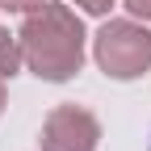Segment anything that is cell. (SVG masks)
I'll list each match as a JSON object with an SVG mask.
<instances>
[{
  "mask_svg": "<svg viewBox=\"0 0 151 151\" xmlns=\"http://www.w3.org/2000/svg\"><path fill=\"white\" fill-rule=\"evenodd\" d=\"M21 59L42 80H71L84 63V25L63 4H38L29 9L21 25Z\"/></svg>",
  "mask_w": 151,
  "mask_h": 151,
  "instance_id": "1",
  "label": "cell"
},
{
  "mask_svg": "<svg viewBox=\"0 0 151 151\" xmlns=\"http://www.w3.org/2000/svg\"><path fill=\"white\" fill-rule=\"evenodd\" d=\"M92 55H97L105 76L134 80L151 67V29H143L134 21H109V25H101Z\"/></svg>",
  "mask_w": 151,
  "mask_h": 151,
  "instance_id": "2",
  "label": "cell"
},
{
  "mask_svg": "<svg viewBox=\"0 0 151 151\" xmlns=\"http://www.w3.org/2000/svg\"><path fill=\"white\" fill-rule=\"evenodd\" d=\"M101 126L80 105H59L42 126V151H97Z\"/></svg>",
  "mask_w": 151,
  "mask_h": 151,
  "instance_id": "3",
  "label": "cell"
},
{
  "mask_svg": "<svg viewBox=\"0 0 151 151\" xmlns=\"http://www.w3.org/2000/svg\"><path fill=\"white\" fill-rule=\"evenodd\" d=\"M21 38H13L9 29H0V80L4 76H17V67H21Z\"/></svg>",
  "mask_w": 151,
  "mask_h": 151,
  "instance_id": "4",
  "label": "cell"
},
{
  "mask_svg": "<svg viewBox=\"0 0 151 151\" xmlns=\"http://www.w3.org/2000/svg\"><path fill=\"white\" fill-rule=\"evenodd\" d=\"M76 4H80L84 13H97V17H101V13H109V4H113V0H76Z\"/></svg>",
  "mask_w": 151,
  "mask_h": 151,
  "instance_id": "5",
  "label": "cell"
},
{
  "mask_svg": "<svg viewBox=\"0 0 151 151\" xmlns=\"http://www.w3.org/2000/svg\"><path fill=\"white\" fill-rule=\"evenodd\" d=\"M126 9L134 17H143V21H151V0H126Z\"/></svg>",
  "mask_w": 151,
  "mask_h": 151,
  "instance_id": "6",
  "label": "cell"
},
{
  "mask_svg": "<svg viewBox=\"0 0 151 151\" xmlns=\"http://www.w3.org/2000/svg\"><path fill=\"white\" fill-rule=\"evenodd\" d=\"M4 4H9V9H17V13H29V9L42 4V0H4Z\"/></svg>",
  "mask_w": 151,
  "mask_h": 151,
  "instance_id": "7",
  "label": "cell"
},
{
  "mask_svg": "<svg viewBox=\"0 0 151 151\" xmlns=\"http://www.w3.org/2000/svg\"><path fill=\"white\" fill-rule=\"evenodd\" d=\"M0 109H4V88H0Z\"/></svg>",
  "mask_w": 151,
  "mask_h": 151,
  "instance_id": "8",
  "label": "cell"
}]
</instances>
